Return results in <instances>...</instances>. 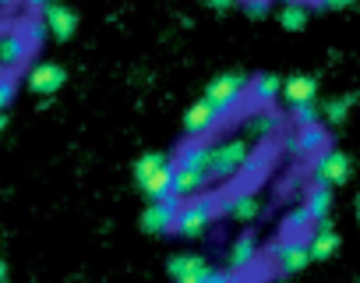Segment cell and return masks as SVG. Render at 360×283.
Returning a JSON list of instances; mask_svg holds the SVG:
<instances>
[{"label":"cell","instance_id":"cell-1","mask_svg":"<svg viewBox=\"0 0 360 283\" xmlns=\"http://www.w3.org/2000/svg\"><path fill=\"white\" fill-rule=\"evenodd\" d=\"M223 213V199L219 195H195L188 202H180L176 209V223H173V234L176 237H188V241H198L202 234L212 230L216 216Z\"/></svg>","mask_w":360,"mask_h":283},{"label":"cell","instance_id":"cell-2","mask_svg":"<svg viewBox=\"0 0 360 283\" xmlns=\"http://www.w3.org/2000/svg\"><path fill=\"white\" fill-rule=\"evenodd\" d=\"M255 160V149L244 134H233L226 142H212V160H209V177L219 184H230L233 177H240Z\"/></svg>","mask_w":360,"mask_h":283},{"label":"cell","instance_id":"cell-3","mask_svg":"<svg viewBox=\"0 0 360 283\" xmlns=\"http://www.w3.org/2000/svg\"><path fill=\"white\" fill-rule=\"evenodd\" d=\"M134 181H138V188L148 195V202L173 199V195H169V184H173V160H169L166 153H141L138 163H134Z\"/></svg>","mask_w":360,"mask_h":283},{"label":"cell","instance_id":"cell-4","mask_svg":"<svg viewBox=\"0 0 360 283\" xmlns=\"http://www.w3.org/2000/svg\"><path fill=\"white\" fill-rule=\"evenodd\" d=\"M248 82L251 78H244V75H237V71H226V75H216L209 85H205V103H212L223 117H230L233 110H240L244 103H248Z\"/></svg>","mask_w":360,"mask_h":283},{"label":"cell","instance_id":"cell-5","mask_svg":"<svg viewBox=\"0 0 360 283\" xmlns=\"http://www.w3.org/2000/svg\"><path fill=\"white\" fill-rule=\"evenodd\" d=\"M311 181L314 188H339L349 181V156L339 153V149H325L321 156L311 160Z\"/></svg>","mask_w":360,"mask_h":283},{"label":"cell","instance_id":"cell-6","mask_svg":"<svg viewBox=\"0 0 360 283\" xmlns=\"http://www.w3.org/2000/svg\"><path fill=\"white\" fill-rule=\"evenodd\" d=\"M272 265L283 276H297L311 265V251H307V237H279L272 244Z\"/></svg>","mask_w":360,"mask_h":283},{"label":"cell","instance_id":"cell-7","mask_svg":"<svg viewBox=\"0 0 360 283\" xmlns=\"http://www.w3.org/2000/svg\"><path fill=\"white\" fill-rule=\"evenodd\" d=\"M226 117L212 106V103H205V99H198V103H191L188 106V113H184V131H188V138L191 142H205L209 134H216L219 131V124H223Z\"/></svg>","mask_w":360,"mask_h":283},{"label":"cell","instance_id":"cell-8","mask_svg":"<svg viewBox=\"0 0 360 283\" xmlns=\"http://www.w3.org/2000/svg\"><path fill=\"white\" fill-rule=\"evenodd\" d=\"M32 46L22 32V25H8V29H0V75H11L15 68H22L29 61Z\"/></svg>","mask_w":360,"mask_h":283},{"label":"cell","instance_id":"cell-9","mask_svg":"<svg viewBox=\"0 0 360 283\" xmlns=\"http://www.w3.org/2000/svg\"><path fill=\"white\" fill-rule=\"evenodd\" d=\"M328 149V131L325 124H311V127H297V134L286 138V153L297 160H314Z\"/></svg>","mask_w":360,"mask_h":283},{"label":"cell","instance_id":"cell-10","mask_svg":"<svg viewBox=\"0 0 360 283\" xmlns=\"http://www.w3.org/2000/svg\"><path fill=\"white\" fill-rule=\"evenodd\" d=\"M36 11H39V22H43L46 36H53L60 43L75 36V29H78V11L75 8H68V4H39Z\"/></svg>","mask_w":360,"mask_h":283},{"label":"cell","instance_id":"cell-11","mask_svg":"<svg viewBox=\"0 0 360 283\" xmlns=\"http://www.w3.org/2000/svg\"><path fill=\"white\" fill-rule=\"evenodd\" d=\"M176 209H180V202H176V199L148 202V206L141 209V230H145V234H173Z\"/></svg>","mask_w":360,"mask_h":283},{"label":"cell","instance_id":"cell-12","mask_svg":"<svg viewBox=\"0 0 360 283\" xmlns=\"http://www.w3.org/2000/svg\"><path fill=\"white\" fill-rule=\"evenodd\" d=\"M258 265V234L255 230H244L233 244H230V255H226V269L237 272L244 279V272H251Z\"/></svg>","mask_w":360,"mask_h":283},{"label":"cell","instance_id":"cell-13","mask_svg":"<svg viewBox=\"0 0 360 283\" xmlns=\"http://www.w3.org/2000/svg\"><path fill=\"white\" fill-rule=\"evenodd\" d=\"M64 82H68V71L53 61H39L29 71V92H36V96H53L64 89Z\"/></svg>","mask_w":360,"mask_h":283},{"label":"cell","instance_id":"cell-14","mask_svg":"<svg viewBox=\"0 0 360 283\" xmlns=\"http://www.w3.org/2000/svg\"><path fill=\"white\" fill-rule=\"evenodd\" d=\"M283 96V78L279 75H255L248 82V103L255 110H276V99Z\"/></svg>","mask_w":360,"mask_h":283},{"label":"cell","instance_id":"cell-15","mask_svg":"<svg viewBox=\"0 0 360 283\" xmlns=\"http://www.w3.org/2000/svg\"><path fill=\"white\" fill-rule=\"evenodd\" d=\"M209 160H212V142H184L173 156L176 170H195V174H209Z\"/></svg>","mask_w":360,"mask_h":283},{"label":"cell","instance_id":"cell-16","mask_svg":"<svg viewBox=\"0 0 360 283\" xmlns=\"http://www.w3.org/2000/svg\"><path fill=\"white\" fill-rule=\"evenodd\" d=\"M279 127H283V113L279 110H251L248 117H244V138L251 142H265V138H272V134H279Z\"/></svg>","mask_w":360,"mask_h":283},{"label":"cell","instance_id":"cell-17","mask_svg":"<svg viewBox=\"0 0 360 283\" xmlns=\"http://www.w3.org/2000/svg\"><path fill=\"white\" fill-rule=\"evenodd\" d=\"M307 251H311V262H325L339 251V234L335 227L325 220V223H314L311 234H307Z\"/></svg>","mask_w":360,"mask_h":283},{"label":"cell","instance_id":"cell-18","mask_svg":"<svg viewBox=\"0 0 360 283\" xmlns=\"http://www.w3.org/2000/svg\"><path fill=\"white\" fill-rule=\"evenodd\" d=\"M223 213L233 220V223H255L258 213H262V199L255 191H237L230 199H223Z\"/></svg>","mask_w":360,"mask_h":283},{"label":"cell","instance_id":"cell-19","mask_svg":"<svg viewBox=\"0 0 360 283\" xmlns=\"http://www.w3.org/2000/svg\"><path fill=\"white\" fill-rule=\"evenodd\" d=\"M314 96H318V78H311V75H290V78H283V99L290 103V110L293 106H304V103H314Z\"/></svg>","mask_w":360,"mask_h":283},{"label":"cell","instance_id":"cell-20","mask_svg":"<svg viewBox=\"0 0 360 283\" xmlns=\"http://www.w3.org/2000/svg\"><path fill=\"white\" fill-rule=\"evenodd\" d=\"M304 213L311 216V223H325L328 220V213H332V191L328 188H307V195H304Z\"/></svg>","mask_w":360,"mask_h":283},{"label":"cell","instance_id":"cell-21","mask_svg":"<svg viewBox=\"0 0 360 283\" xmlns=\"http://www.w3.org/2000/svg\"><path fill=\"white\" fill-rule=\"evenodd\" d=\"M166 269H169V276H173V279H188V276H198V272H205V269H212V265L205 262V255L184 251V255H173Z\"/></svg>","mask_w":360,"mask_h":283},{"label":"cell","instance_id":"cell-22","mask_svg":"<svg viewBox=\"0 0 360 283\" xmlns=\"http://www.w3.org/2000/svg\"><path fill=\"white\" fill-rule=\"evenodd\" d=\"M276 18H279V25L283 29H290V32H300L304 25H307V18H311V4H283L279 11H276Z\"/></svg>","mask_w":360,"mask_h":283},{"label":"cell","instance_id":"cell-23","mask_svg":"<svg viewBox=\"0 0 360 283\" xmlns=\"http://www.w3.org/2000/svg\"><path fill=\"white\" fill-rule=\"evenodd\" d=\"M311 216L304 213V206H297V209H290L286 213V220H283V237H304V234H311Z\"/></svg>","mask_w":360,"mask_h":283},{"label":"cell","instance_id":"cell-24","mask_svg":"<svg viewBox=\"0 0 360 283\" xmlns=\"http://www.w3.org/2000/svg\"><path fill=\"white\" fill-rule=\"evenodd\" d=\"M349 106H353V96H335V99H328L321 106V120L325 124H342L346 113H349Z\"/></svg>","mask_w":360,"mask_h":283},{"label":"cell","instance_id":"cell-25","mask_svg":"<svg viewBox=\"0 0 360 283\" xmlns=\"http://www.w3.org/2000/svg\"><path fill=\"white\" fill-rule=\"evenodd\" d=\"M293 124H297V127H311V124H321V110H318L314 103L293 106Z\"/></svg>","mask_w":360,"mask_h":283},{"label":"cell","instance_id":"cell-26","mask_svg":"<svg viewBox=\"0 0 360 283\" xmlns=\"http://www.w3.org/2000/svg\"><path fill=\"white\" fill-rule=\"evenodd\" d=\"M15 99V78L11 75H0V113H4Z\"/></svg>","mask_w":360,"mask_h":283},{"label":"cell","instance_id":"cell-27","mask_svg":"<svg viewBox=\"0 0 360 283\" xmlns=\"http://www.w3.org/2000/svg\"><path fill=\"white\" fill-rule=\"evenodd\" d=\"M22 32H25V39H29V46L36 50L43 39H46V29H43V22H25L22 25Z\"/></svg>","mask_w":360,"mask_h":283},{"label":"cell","instance_id":"cell-28","mask_svg":"<svg viewBox=\"0 0 360 283\" xmlns=\"http://www.w3.org/2000/svg\"><path fill=\"white\" fill-rule=\"evenodd\" d=\"M209 283H244L237 272H230V269H212L209 272Z\"/></svg>","mask_w":360,"mask_h":283},{"label":"cell","instance_id":"cell-29","mask_svg":"<svg viewBox=\"0 0 360 283\" xmlns=\"http://www.w3.org/2000/svg\"><path fill=\"white\" fill-rule=\"evenodd\" d=\"M240 11L248 18H265V15H272V4H240Z\"/></svg>","mask_w":360,"mask_h":283},{"label":"cell","instance_id":"cell-30","mask_svg":"<svg viewBox=\"0 0 360 283\" xmlns=\"http://www.w3.org/2000/svg\"><path fill=\"white\" fill-rule=\"evenodd\" d=\"M209 272H212V269H205V272H198V276H188V279H176V283H209Z\"/></svg>","mask_w":360,"mask_h":283},{"label":"cell","instance_id":"cell-31","mask_svg":"<svg viewBox=\"0 0 360 283\" xmlns=\"http://www.w3.org/2000/svg\"><path fill=\"white\" fill-rule=\"evenodd\" d=\"M0 283H8V262L0 258Z\"/></svg>","mask_w":360,"mask_h":283},{"label":"cell","instance_id":"cell-32","mask_svg":"<svg viewBox=\"0 0 360 283\" xmlns=\"http://www.w3.org/2000/svg\"><path fill=\"white\" fill-rule=\"evenodd\" d=\"M8 127V113H0V131H4Z\"/></svg>","mask_w":360,"mask_h":283},{"label":"cell","instance_id":"cell-33","mask_svg":"<svg viewBox=\"0 0 360 283\" xmlns=\"http://www.w3.org/2000/svg\"><path fill=\"white\" fill-rule=\"evenodd\" d=\"M356 223H360V195H356Z\"/></svg>","mask_w":360,"mask_h":283}]
</instances>
